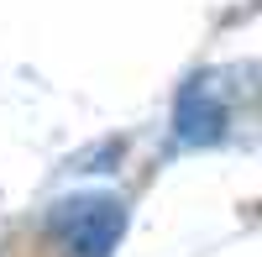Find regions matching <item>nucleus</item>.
Segmentation results:
<instances>
[{"label": "nucleus", "mask_w": 262, "mask_h": 257, "mask_svg": "<svg viewBox=\"0 0 262 257\" xmlns=\"http://www.w3.org/2000/svg\"><path fill=\"white\" fill-rule=\"evenodd\" d=\"M48 237L69 257H111L126 237V205L116 195H63L48 210Z\"/></svg>", "instance_id": "obj_1"}, {"label": "nucleus", "mask_w": 262, "mask_h": 257, "mask_svg": "<svg viewBox=\"0 0 262 257\" xmlns=\"http://www.w3.org/2000/svg\"><path fill=\"white\" fill-rule=\"evenodd\" d=\"M226 126H231V105L221 95V84H215V74H194L173 100V142L210 147L226 137Z\"/></svg>", "instance_id": "obj_2"}]
</instances>
